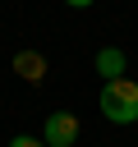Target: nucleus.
Returning <instances> with one entry per match:
<instances>
[{
  "label": "nucleus",
  "instance_id": "1",
  "mask_svg": "<svg viewBox=\"0 0 138 147\" xmlns=\"http://www.w3.org/2000/svg\"><path fill=\"white\" fill-rule=\"evenodd\" d=\"M101 115L110 124H138V83L133 78L101 83Z\"/></svg>",
  "mask_w": 138,
  "mask_h": 147
},
{
  "label": "nucleus",
  "instance_id": "2",
  "mask_svg": "<svg viewBox=\"0 0 138 147\" xmlns=\"http://www.w3.org/2000/svg\"><path fill=\"white\" fill-rule=\"evenodd\" d=\"M41 142L46 147H74L78 142V119L69 110H51L46 124H41Z\"/></svg>",
  "mask_w": 138,
  "mask_h": 147
},
{
  "label": "nucleus",
  "instance_id": "3",
  "mask_svg": "<svg viewBox=\"0 0 138 147\" xmlns=\"http://www.w3.org/2000/svg\"><path fill=\"white\" fill-rule=\"evenodd\" d=\"M92 64H97L101 83H110V78H124V64H129V60H124V51H120V46H101Z\"/></svg>",
  "mask_w": 138,
  "mask_h": 147
},
{
  "label": "nucleus",
  "instance_id": "4",
  "mask_svg": "<svg viewBox=\"0 0 138 147\" xmlns=\"http://www.w3.org/2000/svg\"><path fill=\"white\" fill-rule=\"evenodd\" d=\"M14 74L28 78V83H41V78H46V55H41V51H18V55H14Z\"/></svg>",
  "mask_w": 138,
  "mask_h": 147
},
{
  "label": "nucleus",
  "instance_id": "5",
  "mask_svg": "<svg viewBox=\"0 0 138 147\" xmlns=\"http://www.w3.org/2000/svg\"><path fill=\"white\" fill-rule=\"evenodd\" d=\"M9 147H46V142H41V138H32V133H14V138H9Z\"/></svg>",
  "mask_w": 138,
  "mask_h": 147
},
{
  "label": "nucleus",
  "instance_id": "6",
  "mask_svg": "<svg viewBox=\"0 0 138 147\" xmlns=\"http://www.w3.org/2000/svg\"><path fill=\"white\" fill-rule=\"evenodd\" d=\"M69 9H87V5H97V0H64Z\"/></svg>",
  "mask_w": 138,
  "mask_h": 147
}]
</instances>
